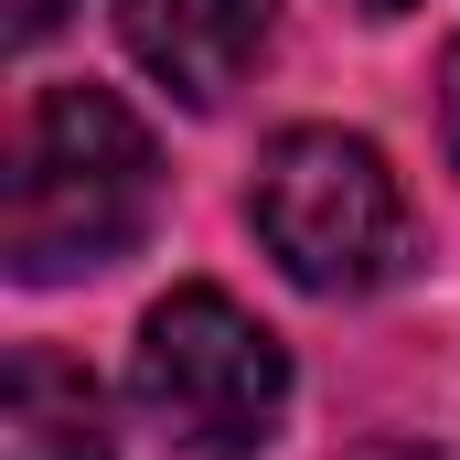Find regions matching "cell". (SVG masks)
<instances>
[{
  "instance_id": "obj_4",
  "label": "cell",
  "mask_w": 460,
  "mask_h": 460,
  "mask_svg": "<svg viewBox=\"0 0 460 460\" xmlns=\"http://www.w3.org/2000/svg\"><path fill=\"white\" fill-rule=\"evenodd\" d=\"M268 32H279V0H118V43L182 108H226L268 65Z\"/></svg>"
},
{
  "instance_id": "obj_1",
  "label": "cell",
  "mask_w": 460,
  "mask_h": 460,
  "mask_svg": "<svg viewBox=\"0 0 460 460\" xmlns=\"http://www.w3.org/2000/svg\"><path fill=\"white\" fill-rule=\"evenodd\" d=\"M150 215H161V150L128 118V97L43 86L22 139H11V226H0L11 279L54 289V279L118 268L150 235Z\"/></svg>"
},
{
  "instance_id": "obj_6",
  "label": "cell",
  "mask_w": 460,
  "mask_h": 460,
  "mask_svg": "<svg viewBox=\"0 0 460 460\" xmlns=\"http://www.w3.org/2000/svg\"><path fill=\"white\" fill-rule=\"evenodd\" d=\"M439 139H450V172H460V43L439 54Z\"/></svg>"
},
{
  "instance_id": "obj_7",
  "label": "cell",
  "mask_w": 460,
  "mask_h": 460,
  "mask_svg": "<svg viewBox=\"0 0 460 460\" xmlns=\"http://www.w3.org/2000/svg\"><path fill=\"white\" fill-rule=\"evenodd\" d=\"M65 11H75V0H11V43H43Z\"/></svg>"
},
{
  "instance_id": "obj_3",
  "label": "cell",
  "mask_w": 460,
  "mask_h": 460,
  "mask_svg": "<svg viewBox=\"0 0 460 460\" xmlns=\"http://www.w3.org/2000/svg\"><path fill=\"white\" fill-rule=\"evenodd\" d=\"M128 396L139 418L182 460H235L257 450L289 407V353L257 311H235L226 289H172L150 300L139 353H128Z\"/></svg>"
},
{
  "instance_id": "obj_5",
  "label": "cell",
  "mask_w": 460,
  "mask_h": 460,
  "mask_svg": "<svg viewBox=\"0 0 460 460\" xmlns=\"http://www.w3.org/2000/svg\"><path fill=\"white\" fill-rule=\"evenodd\" d=\"M0 460H118L97 375L43 353V343H22L11 375H0Z\"/></svg>"
},
{
  "instance_id": "obj_8",
  "label": "cell",
  "mask_w": 460,
  "mask_h": 460,
  "mask_svg": "<svg viewBox=\"0 0 460 460\" xmlns=\"http://www.w3.org/2000/svg\"><path fill=\"white\" fill-rule=\"evenodd\" d=\"M353 460H439V450H429V439H364Z\"/></svg>"
},
{
  "instance_id": "obj_2",
  "label": "cell",
  "mask_w": 460,
  "mask_h": 460,
  "mask_svg": "<svg viewBox=\"0 0 460 460\" xmlns=\"http://www.w3.org/2000/svg\"><path fill=\"white\" fill-rule=\"evenodd\" d=\"M246 215H257V246L279 257V279H300L311 300H364V289L407 279V257H418L407 182L385 172V150L364 128H279Z\"/></svg>"
},
{
  "instance_id": "obj_9",
  "label": "cell",
  "mask_w": 460,
  "mask_h": 460,
  "mask_svg": "<svg viewBox=\"0 0 460 460\" xmlns=\"http://www.w3.org/2000/svg\"><path fill=\"white\" fill-rule=\"evenodd\" d=\"M364 11H407V0H364Z\"/></svg>"
}]
</instances>
